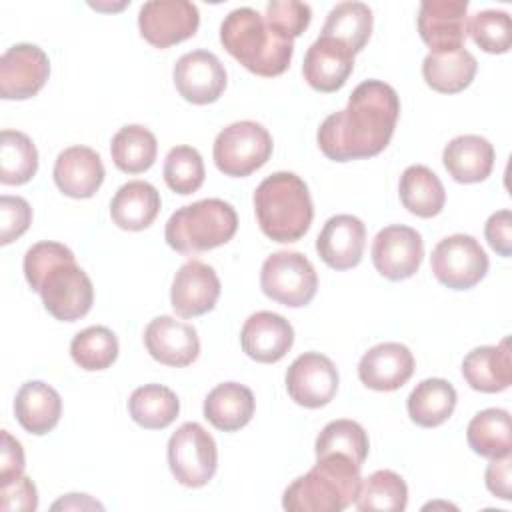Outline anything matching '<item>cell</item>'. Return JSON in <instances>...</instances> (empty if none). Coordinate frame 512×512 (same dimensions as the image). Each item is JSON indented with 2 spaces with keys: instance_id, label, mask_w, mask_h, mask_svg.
<instances>
[{
  "instance_id": "c3c4849f",
  "label": "cell",
  "mask_w": 512,
  "mask_h": 512,
  "mask_svg": "<svg viewBox=\"0 0 512 512\" xmlns=\"http://www.w3.org/2000/svg\"><path fill=\"white\" fill-rule=\"evenodd\" d=\"M58 508H80V510H84V508H98V510H102L104 506L94 502L92 498H88V494H68L66 498H62V500L52 504V510H58Z\"/></svg>"
},
{
  "instance_id": "277c9868",
  "label": "cell",
  "mask_w": 512,
  "mask_h": 512,
  "mask_svg": "<svg viewBox=\"0 0 512 512\" xmlns=\"http://www.w3.org/2000/svg\"><path fill=\"white\" fill-rule=\"evenodd\" d=\"M360 468L344 454L318 456L316 464L284 490L282 508L288 512H340L348 508L362 482Z\"/></svg>"
},
{
  "instance_id": "44dd1931",
  "label": "cell",
  "mask_w": 512,
  "mask_h": 512,
  "mask_svg": "<svg viewBox=\"0 0 512 512\" xmlns=\"http://www.w3.org/2000/svg\"><path fill=\"white\" fill-rule=\"evenodd\" d=\"M414 374V356L400 342H382L372 346L358 362L360 382L376 392L402 388Z\"/></svg>"
},
{
  "instance_id": "e0dca14e",
  "label": "cell",
  "mask_w": 512,
  "mask_h": 512,
  "mask_svg": "<svg viewBox=\"0 0 512 512\" xmlns=\"http://www.w3.org/2000/svg\"><path fill=\"white\" fill-rule=\"evenodd\" d=\"M220 296V278L212 266L202 260L184 262L170 288V304L182 318H194L210 312Z\"/></svg>"
},
{
  "instance_id": "5b68a950",
  "label": "cell",
  "mask_w": 512,
  "mask_h": 512,
  "mask_svg": "<svg viewBox=\"0 0 512 512\" xmlns=\"http://www.w3.org/2000/svg\"><path fill=\"white\" fill-rule=\"evenodd\" d=\"M254 212L264 236L290 244L300 240L314 218L306 182L294 172H274L254 190Z\"/></svg>"
},
{
  "instance_id": "1f68e13d",
  "label": "cell",
  "mask_w": 512,
  "mask_h": 512,
  "mask_svg": "<svg viewBox=\"0 0 512 512\" xmlns=\"http://www.w3.org/2000/svg\"><path fill=\"white\" fill-rule=\"evenodd\" d=\"M128 412L138 426L146 430H162L176 420L180 400L168 386L144 384L130 394Z\"/></svg>"
},
{
  "instance_id": "ffe728a7",
  "label": "cell",
  "mask_w": 512,
  "mask_h": 512,
  "mask_svg": "<svg viewBox=\"0 0 512 512\" xmlns=\"http://www.w3.org/2000/svg\"><path fill=\"white\" fill-rule=\"evenodd\" d=\"M366 246V226L352 214H336L326 220L318 238L316 252L334 270H350L360 264Z\"/></svg>"
},
{
  "instance_id": "f6af8a7d",
  "label": "cell",
  "mask_w": 512,
  "mask_h": 512,
  "mask_svg": "<svg viewBox=\"0 0 512 512\" xmlns=\"http://www.w3.org/2000/svg\"><path fill=\"white\" fill-rule=\"evenodd\" d=\"M484 236L490 248L502 258L512 254V214L508 208L490 214L484 226Z\"/></svg>"
},
{
  "instance_id": "60d3db41",
  "label": "cell",
  "mask_w": 512,
  "mask_h": 512,
  "mask_svg": "<svg viewBox=\"0 0 512 512\" xmlns=\"http://www.w3.org/2000/svg\"><path fill=\"white\" fill-rule=\"evenodd\" d=\"M474 44L488 54H504L512 44L510 16L504 10H480L468 24Z\"/></svg>"
},
{
  "instance_id": "52a82bcc",
  "label": "cell",
  "mask_w": 512,
  "mask_h": 512,
  "mask_svg": "<svg viewBox=\"0 0 512 512\" xmlns=\"http://www.w3.org/2000/svg\"><path fill=\"white\" fill-rule=\"evenodd\" d=\"M272 148V136L262 124L240 120L218 132L212 156L224 176L244 178L268 162Z\"/></svg>"
},
{
  "instance_id": "d6a6232c",
  "label": "cell",
  "mask_w": 512,
  "mask_h": 512,
  "mask_svg": "<svg viewBox=\"0 0 512 512\" xmlns=\"http://www.w3.org/2000/svg\"><path fill=\"white\" fill-rule=\"evenodd\" d=\"M158 154L156 136L140 126V124H126L122 126L110 142V156L118 170L126 174H140L146 172Z\"/></svg>"
},
{
  "instance_id": "4fadbf2b",
  "label": "cell",
  "mask_w": 512,
  "mask_h": 512,
  "mask_svg": "<svg viewBox=\"0 0 512 512\" xmlns=\"http://www.w3.org/2000/svg\"><path fill=\"white\" fill-rule=\"evenodd\" d=\"M288 396L304 408L326 406L338 390V370L334 362L320 352L300 354L286 370Z\"/></svg>"
},
{
  "instance_id": "ac0fdd59",
  "label": "cell",
  "mask_w": 512,
  "mask_h": 512,
  "mask_svg": "<svg viewBox=\"0 0 512 512\" xmlns=\"http://www.w3.org/2000/svg\"><path fill=\"white\" fill-rule=\"evenodd\" d=\"M144 346L148 354L172 368L190 366L200 354V338L192 324L174 316H156L144 330Z\"/></svg>"
},
{
  "instance_id": "7bdbcfd3",
  "label": "cell",
  "mask_w": 512,
  "mask_h": 512,
  "mask_svg": "<svg viewBox=\"0 0 512 512\" xmlns=\"http://www.w3.org/2000/svg\"><path fill=\"white\" fill-rule=\"evenodd\" d=\"M32 222V208L22 196H0V244L6 246L20 238Z\"/></svg>"
},
{
  "instance_id": "8992f818",
  "label": "cell",
  "mask_w": 512,
  "mask_h": 512,
  "mask_svg": "<svg viewBox=\"0 0 512 512\" xmlns=\"http://www.w3.org/2000/svg\"><path fill=\"white\" fill-rule=\"evenodd\" d=\"M238 216L232 204L220 198H204L178 208L166 222L164 238L180 254H200L234 238Z\"/></svg>"
},
{
  "instance_id": "603a6c76",
  "label": "cell",
  "mask_w": 512,
  "mask_h": 512,
  "mask_svg": "<svg viewBox=\"0 0 512 512\" xmlns=\"http://www.w3.org/2000/svg\"><path fill=\"white\" fill-rule=\"evenodd\" d=\"M52 176L64 196L92 198L104 182V164L96 150L70 146L58 154Z\"/></svg>"
},
{
  "instance_id": "4dcf8cb0",
  "label": "cell",
  "mask_w": 512,
  "mask_h": 512,
  "mask_svg": "<svg viewBox=\"0 0 512 512\" xmlns=\"http://www.w3.org/2000/svg\"><path fill=\"white\" fill-rule=\"evenodd\" d=\"M456 400V390L448 380L426 378L410 392L406 410L414 424L422 428H436L452 416Z\"/></svg>"
},
{
  "instance_id": "7a4b0ae2",
  "label": "cell",
  "mask_w": 512,
  "mask_h": 512,
  "mask_svg": "<svg viewBox=\"0 0 512 512\" xmlns=\"http://www.w3.org/2000/svg\"><path fill=\"white\" fill-rule=\"evenodd\" d=\"M22 266L28 286L40 294L44 308L56 320L76 322L90 312L94 286L68 246L36 242L26 250Z\"/></svg>"
},
{
  "instance_id": "f546056e",
  "label": "cell",
  "mask_w": 512,
  "mask_h": 512,
  "mask_svg": "<svg viewBox=\"0 0 512 512\" xmlns=\"http://www.w3.org/2000/svg\"><path fill=\"white\" fill-rule=\"evenodd\" d=\"M398 194L402 206L418 218L438 216L446 202V192L440 178L422 164L408 166L402 172L398 182Z\"/></svg>"
},
{
  "instance_id": "d4e9b609",
  "label": "cell",
  "mask_w": 512,
  "mask_h": 512,
  "mask_svg": "<svg viewBox=\"0 0 512 512\" xmlns=\"http://www.w3.org/2000/svg\"><path fill=\"white\" fill-rule=\"evenodd\" d=\"M494 146L478 134L452 138L442 152L446 172L460 184H476L490 176L494 168Z\"/></svg>"
},
{
  "instance_id": "3957f363",
  "label": "cell",
  "mask_w": 512,
  "mask_h": 512,
  "mask_svg": "<svg viewBox=\"0 0 512 512\" xmlns=\"http://www.w3.org/2000/svg\"><path fill=\"white\" fill-rule=\"evenodd\" d=\"M224 50L256 76L272 78L288 70L294 40L272 28L266 18L248 6L234 8L220 24Z\"/></svg>"
},
{
  "instance_id": "bcb514c9",
  "label": "cell",
  "mask_w": 512,
  "mask_h": 512,
  "mask_svg": "<svg viewBox=\"0 0 512 512\" xmlns=\"http://www.w3.org/2000/svg\"><path fill=\"white\" fill-rule=\"evenodd\" d=\"M0 436V484H6L24 474V450L8 430H2Z\"/></svg>"
},
{
  "instance_id": "7dc6e473",
  "label": "cell",
  "mask_w": 512,
  "mask_h": 512,
  "mask_svg": "<svg viewBox=\"0 0 512 512\" xmlns=\"http://www.w3.org/2000/svg\"><path fill=\"white\" fill-rule=\"evenodd\" d=\"M512 458L510 454L500 456V458H490V464L486 466V488L500 500H510L512 498Z\"/></svg>"
},
{
  "instance_id": "836d02e7",
  "label": "cell",
  "mask_w": 512,
  "mask_h": 512,
  "mask_svg": "<svg viewBox=\"0 0 512 512\" xmlns=\"http://www.w3.org/2000/svg\"><path fill=\"white\" fill-rule=\"evenodd\" d=\"M372 10L364 2H340L336 4L322 26L320 36L334 38L348 46L354 54L362 52L372 34Z\"/></svg>"
},
{
  "instance_id": "ab89813d",
  "label": "cell",
  "mask_w": 512,
  "mask_h": 512,
  "mask_svg": "<svg viewBox=\"0 0 512 512\" xmlns=\"http://www.w3.org/2000/svg\"><path fill=\"white\" fill-rule=\"evenodd\" d=\"M164 180L166 186L182 196L196 192L204 184V162L196 148L174 146L168 150L164 160Z\"/></svg>"
},
{
  "instance_id": "d590c367",
  "label": "cell",
  "mask_w": 512,
  "mask_h": 512,
  "mask_svg": "<svg viewBox=\"0 0 512 512\" xmlns=\"http://www.w3.org/2000/svg\"><path fill=\"white\" fill-rule=\"evenodd\" d=\"M408 504V486L392 470H376L362 478L354 506L360 512H402Z\"/></svg>"
},
{
  "instance_id": "484cf974",
  "label": "cell",
  "mask_w": 512,
  "mask_h": 512,
  "mask_svg": "<svg viewBox=\"0 0 512 512\" xmlns=\"http://www.w3.org/2000/svg\"><path fill=\"white\" fill-rule=\"evenodd\" d=\"M14 416L26 432L34 436L48 434L60 422L62 398L50 384L30 380L16 392Z\"/></svg>"
},
{
  "instance_id": "2e32d148",
  "label": "cell",
  "mask_w": 512,
  "mask_h": 512,
  "mask_svg": "<svg viewBox=\"0 0 512 512\" xmlns=\"http://www.w3.org/2000/svg\"><path fill=\"white\" fill-rule=\"evenodd\" d=\"M418 32L430 52L464 48L468 36V2L424 0L418 12Z\"/></svg>"
},
{
  "instance_id": "ee69618b",
  "label": "cell",
  "mask_w": 512,
  "mask_h": 512,
  "mask_svg": "<svg viewBox=\"0 0 512 512\" xmlns=\"http://www.w3.org/2000/svg\"><path fill=\"white\" fill-rule=\"evenodd\" d=\"M38 508V492L28 476H18L0 484V510L2 512H34Z\"/></svg>"
},
{
  "instance_id": "8fae6325",
  "label": "cell",
  "mask_w": 512,
  "mask_h": 512,
  "mask_svg": "<svg viewBox=\"0 0 512 512\" xmlns=\"http://www.w3.org/2000/svg\"><path fill=\"white\" fill-rule=\"evenodd\" d=\"M200 12L188 0H150L138 12L142 38L154 48H170L196 34Z\"/></svg>"
},
{
  "instance_id": "f35d334b",
  "label": "cell",
  "mask_w": 512,
  "mask_h": 512,
  "mask_svg": "<svg viewBox=\"0 0 512 512\" xmlns=\"http://www.w3.org/2000/svg\"><path fill=\"white\" fill-rule=\"evenodd\" d=\"M368 450H370V442H368L366 430L358 422L348 418L328 422L322 428V432L316 436V444H314L316 458L336 452L352 458L358 466L364 464Z\"/></svg>"
},
{
  "instance_id": "6da1fadb",
  "label": "cell",
  "mask_w": 512,
  "mask_h": 512,
  "mask_svg": "<svg viewBox=\"0 0 512 512\" xmlns=\"http://www.w3.org/2000/svg\"><path fill=\"white\" fill-rule=\"evenodd\" d=\"M398 116L396 90L382 80H364L352 90L344 110L324 118L316 140L334 162L372 158L390 144Z\"/></svg>"
},
{
  "instance_id": "cb8c5ba5",
  "label": "cell",
  "mask_w": 512,
  "mask_h": 512,
  "mask_svg": "<svg viewBox=\"0 0 512 512\" xmlns=\"http://www.w3.org/2000/svg\"><path fill=\"white\" fill-rule=\"evenodd\" d=\"M462 376L476 392L496 394L512 384L510 338L498 346H478L462 360Z\"/></svg>"
},
{
  "instance_id": "7c38bea8",
  "label": "cell",
  "mask_w": 512,
  "mask_h": 512,
  "mask_svg": "<svg viewBox=\"0 0 512 512\" xmlns=\"http://www.w3.org/2000/svg\"><path fill=\"white\" fill-rule=\"evenodd\" d=\"M372 264L388 280H406L414 276L424 258V242L418 230L404 224L382 228L372 242Z\"/></svg>"
},
{
  "instance_id": "7402d4cb",
  "label": "cell",
  "mask_w": 512,
  "mask_h": 512,
  "mask_svg": "<svg viewBox=\"0 0 512 512\" xmlns=\"http://www.w3.org/2000/svg\"><path fill=\"white\" fill-rule=\"evenodd\" d=\"M354 56L356 54L342 42L328 36H318L304 56V80L318 92H336L352 74Z\"/></svg>"
},
{
  "instance_id": "4316f807",
  "label": "cell",
  "mask_w": 512,
  "mask_h": 512,
  "mask_svg": "<svg viewBox=\"0 0 512 512\" xmlns=\"http://www.w3.org/2000/svg\"><path fill=\"white\" fill-rule=\"evenodd\" d=\"M160 206V194L150 182L130 180L122 184L112 196L110 216L118 228L140 232L156 220Z\"/></svg>"
},
{
  "instance_id": "ba28073f",
  "label": "cell",
  "mask_w": 512,
  "mask_h": 512,
  "mask_svg": "<svg viewBox=\"0 0 512 512\" xmlns=\"http://www.w3.org/2000/svg\"><path fill=\"white\" fill-rule=\"evenodd\" d=\"M260 288L270 300L282 306L302 308L316 296L318 274L304 254L280 250L264 260Z\"/></svg>"
},
{
  "instance_id": "8d00e7d4",
  "label": "cell",
  "mask_w": 512,
  "mask_h": 512,
  "mask_svg": "<svg viewBox=\"0 0 512 512\" xmlns=\"http://www.w3.org/2000/svg\"><path fill=\"white\" fill-rule=\"evenodd\" d=\"M38 170V150L30 136L18 130L0 134V182L20 186L30 182Z\"/></svg>"
},
{
  "instance_id": "d6986e66",
  "label": "cell",
  "mask_w": 512,
  "mask_h": 512,
  "mask_svg": "<svg viewBox=\"0 0 512 512\" xmlns=\"http://www.w3.org/2000/svg\"><path fill=\"white\" fill-rule=\"evenodd\" d=\"M240 344L248 358L274 364L280 362L294 344L292 324L270 310H260L248 316L240 332Z\"/></svg>"
},
{
  "instance_id": "e575fe53",
  "label": "cell",
  "mask_w": 512,
  "mask_h": 512,
  "mask_svg": "<svg viewBox=\"0 0 512 512\" xmlns=\"http://www.w3.org/2000/svg\"><path fill=\"white\" fill-rule=\"evenodd\" d=\"M510 412L504 408L480 410L466 428L468 446L484 458L510 454Z\"/></svg>"
},
{
  "instance_id": "5bb4252c",
  "label": "cell",
  "mask_w": 512,
  "mask_h": 512,
  "mask_svg": "<svg viewBox=\"0 0 512 512\" xmlns=\"http://www.w3.org/2000/svg\"><path fill=\"white\" fill-rule=\"evenodd\" d=\"M50 76V60L36 44H14L0 58V96L26 100L36 96Z\"/></svg>"
},
{
  "instance_id": "83f0119b",
  "label": "cell",
  "mask_w": 512,
  "mask_h": 512,
  "mask_svg": "<svg viewBox=\"0 0 512 512\" xmlns=\"http://www.w3.org/2000/svg\"><path fill=\"white\" fill-rule=\"evenodd\" d=\"M254 410L256 400L252 390L238 382H222L204 398V418L222 432L244 428L252 420Z\"/></svg>"
},
{
  "instance_id": "74e56055",
  "label": "cell",
  "mask_w": 512,
  "mask_h": 512,
  "mask_svg": "<svg viewBox=\"0 0 512 512\" xmlns=\"http://www.w3.org/2000/svg\"><path fill=\"white\" fill-rule=\"evenodd\" d=\"M70 356L82 370H106L118 358V338L106 326H88L72 338Z\"/></svg>"
},
{
  "instance_id": "f1b7e54d",
  "label": "cell",
  "mask_w": 512,
  "mask_h": 512,
  "mask_svg": "<svg viewBox=\"0 0 512 512\" xmlns=\"http://www.w3.org/2000/svg\"><path fill=\"white\" fill-rule=\"evenodd\" d=\"M476 70L478 62L466 48L452 52H430L422 62L424 82L442 94H456L468 88L476 76Z\"/></svg>"
},
{
  "instance_id": "b9f144b4",
  "label": "cell",
  "mask_w": 512,
  "mask_h": 512,
  "mask_svg": "<svg viewBox=\"0 0 512 512\" xmlns=\"http://www.w3.org/2000/svg\"><path fill=\"white\" fill-rule=\"evenodd\" d=\"M264 18L280 34L294 40L308 28L312 20V8L298 0H272L266 4Z\"/></svg>"
},
{
  "instance_id": "9a60e30c",
  "label": "cell",
  "mask_w": 512,
  "mask_h": 512,
  "mask_svg": "<svg viewBox=\"0 0 512 512\" xmlns=\"http://www.w3.org/2000/svg\"><path fill=\"white\" fill-rule=\"evenodd\" d=\"M172 78L178 94L198 106L216 102L226 88L224 64L208 50L182 54L174 64Z\"/></svg>"
},
{
  "instance_id": "9c48e42d",
  "label": "cell",
  "mask_w": 512,
  "mask_h": 512,
  "mask_svg": "<svg viewBox=\"0 0 512 512\" xmlns=\"http://www.w3.org/2000/svg\"><path fill=\"white\" fill-rule=\"evenodd\" d=\"M168 466L178 484L206 486L218 468V448L210 432L198 422H184L168 440Z\"/></svg>"
},
{
  "instance_id": "30bf717a",
  "label": "cell",
  "mask_w": 512,
  "mask_h": 512,
  "mask_svg": "<svg viewBox=\"0 0 512 512\" xmlns=\"http://www.w3.org/2000/svg\"><path fill=\"white\" fill-rule=\"evenodd\" d=\"M490 260L480 242L470 234H452L442 238L430 256L434 278L452 290L476 286L488 272Z\"/></svg>"
}]
</instances>
